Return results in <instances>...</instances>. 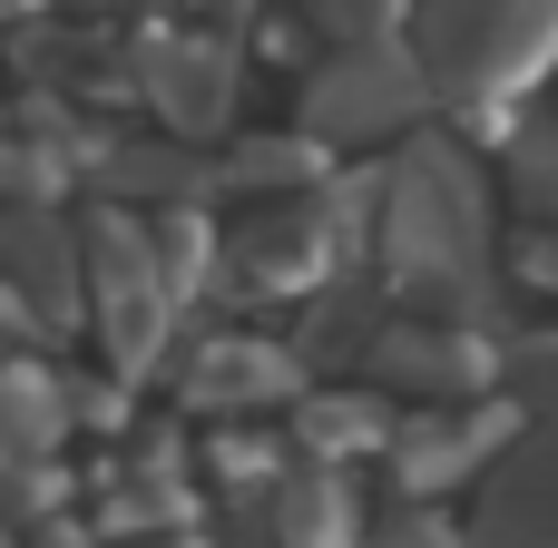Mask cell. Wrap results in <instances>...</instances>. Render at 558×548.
<instances>
[{
  "label": "cell",
  "mask_w": 558,
  "mask_h": 548,
  "mask_svg": "<svg viewBox=\"0 0 558 548\" xmlns=\"http://www.w3.org/2000/svg\"><path fill=\"white\" fill-rule=\"evenodd\" d=\"M383 196H392L383 206V275L432 294L441 324H471L481 314L471 284H490V186L471 176V157L451 137H422V147H402Z\"/></svg>",
  "instance_id": "cell-1"
},
{
  "label": "cell",
  "mask_w": 558,
  "mask_h": 548,
  "mask_svg": "<svg viewBox=\"0 0 558 548\" xmlns=\"http://www.w3.org/2000/svg\"><path fill=\"white\" fill-rule=\"evenodd\" d=\"M422 29V78L432 98L490 118L500 98H520L539 69L558 59V0H412Z\"/></svg>",
  "instance_id": "cell-2"
},
{
  "label": "cell",
  "mask_w": 558,
  "mask_h": 548,
  "mask_svg": "<svg viewBox=\"0 0 558 548\" xmlns=\"http://www.w3.org/2000/svg\"><path fill=\"white\" fill-rule=\"evenodd\" d=\"M422 98H432V78H422V59L402 39H353L304 88V127L314 137H392V127L422 118Z\"/></svg>",
  "instance_id": "cell-3"
},
{
  "label": "cell",
  "mask_w": 558,
  "mask_h": 548,
  "mask_svg": "<svg viewBox=\"0 0 558 548\" xmlns=\"http://www.w3.org/2000/svg\"><path fill=\"white\" fill-rule=\"evenodd\" d=\"M78 275L98 284L88 304H98V333H108L118 373H147V363H157V333H167V314H177V294H167L157 265H147V235H137L128 216H98Z\"/></svg>",
  "instance_id": "cell-4"
},
{
  "label": "cell",
  "mask_w": 558,
  "mask_h": 548,
  "mask_svg": "<svg viewBox=\"0 0 558 548\" xmlns=\"http://www.w3.org/2000/svg\"><path fill=\"white\" fill-rule=\"evenodd\" d=\"M333 245H343V216L324 196H265V216H245L226 255H235V275L255 294H324Z\"/></svg>",
  "instance_id": "cell-5"
},
{
  "label": "cell",
  "mask_w": 558,
  "mask_h": 548,
  "mask_svg": "<svg viewBox=\"0 0 558 548\" xmlns=\"http://www.w3.org/2000/svg\"><path fill=\"white\" fill-rule=\"evenodd\" d=\"M510 431H520V412H500V402H471V412L441 402V412H422V422L392 431V480H402L412 500H432V490H451L461 471H490Z\"/></svg>",
  "instance_id": "cell-6"
},
{
  "label": "cell",
  "mask_w": 558,
  "mask_h": 548,
  "mask_svg": "<svg viewBox=\"0 0 558 548\" xmlns=\"http://www.w3.org/2000/svg\"><path fill=\"white\" fill-rule=\"evenodd\" d=\"M471 548H558V431L530 422V431H520V451L500 441Z\"/></svg>",
  "instance_id": "cell-7"
},
{
  "label": "cell",
  "mask_w": 558,
  "mask_h": 548,
  "mask_svg": "<svg viewBox=\"0 0 558 548\" xmlns=\"http://www.w3.org/2000/svg\"><path fill=\"white\" fill-rule=\"evenodd\" d=\"M353 363H363L373 382L432 392V402H461V392H481V382L500 373V363H481V343H471L461 324H373Z\"/></svg>",
  "instance_id": "cell-8"
},
{
  "label": "cell",
  "mask_w": 558,
  "mask_h": 548,
  "mask_svg": "<svg viewBox=\"0 0 558 548\" xmlns=\"http://www.w3.org/2000/svg\"><path fill=\"white\" fill-rule=\"evenodd\" d=\"M137 78H147V98H157V118H167L177 137H216L226 108H235V49L206 39V29L157 39V49L137 59Z\"/></svg>",
  "instance_id": "cell-9"
},
{
  "label": "cell",
  "mask_w": 558,
  "mask_h": 548,
  "mask_svg": "<svg viewBox=\"0 0 558 548\" xmlns=\"http://www.w3.org/2000/svg\"><path fill=\"white\" fill-rule=\"evenodd\" d=\"M0 275H10V304L29 324H69L78 314V235L49 206H10L0 216Z\"/></svg>",
  "instance_id": "cell-10"
},
{
  "label": "cell",
  "mask_w": 558,
  "mask_h": 548,
  "mask_svg": "<svg viewBox=\"0 0 558 548\" xmlns=\"http://www.w3.org/2000/svg\"><path fill=\"white\" fill-rule=\"evenodd\" d=\"M294 382H304L294 343H245V333H226V343L186 353V373H177V392H186L196 412H245V402H275V392H294Z\"/></svg>",
  "instance_id": "cell-11"
},
{
  "label": "cell",
  "mask_w": 558,
  "mask_h": 548,
  "mask_svg": "<svg viewBox=\"0 0 558 548\" xmlns=\"http://www.w3.org/2000/svg\"><path fill=\"white\" fill-rule=\"evenodd\" d=\"M265 548H353V490L333 461L265 480Z\"/></svg>",
  "instance_id": "cell-12"
},
{
  "label": "cell",
  "mask_w": 558,
  "mask_h": 548,
  "mask_svg": "<svg viewBox=\"0 0 558 548\" xmlns=\"http://www.w3.org/2000/svg\"><path fill=\"white\" fill-rule=\"evenodd\" d=\"M383 431H392V422H383V402H363V392H353V402H333V392L304 402V461H353V451H373Z\"/></svg>",
  "instance_id": "cell-13"
},
{
  "label": "cell",
  "mask_w": 558,
  "mask_h": 548,
  "mask_svg": "<svg viewBox=\"0 0 558 548\" xmlns=\"http://www.w3.org/2000/svg\"><path fill=\"white\" fill-rule=\"evenodd\" d=\"M490 382H510L520 392V422H539V431H558V333H539V343H520Z\"/></svg>",
  "instance_id": "cell-14"
},
{
  "label": "cell",
  "mask_w": 558,
  "mask_h": 548,
  "mask_svg": "<svg viewBox=\"0 0 558 548\" xmlns=\"http://www.w3.org/2000/svg\"><path fill=\"white\" fill-rule=\"evenodd\" d=\"M510 196L558 226V127H520V147H510Z\"/></svg>",
  "instance_id": "cell-15"
},
{
  "label": "cell",
  "mask_w": 558,
  "mask_h": 548,
  "mask_svg": "<svg viewBox=\"0 0 558 548\" xmlns=\"http://www.w3.org/2000/svg\"><path fill=\"white\" fill-rule=\"evenodd\" d=\"M402 20H412V0H314V29H333L343 49L353 39H392Z\"/></svg>",
  "instance_id": "cell-16"
},
{
  "label": "cell",
  "mask_w": 558,
  "mask_h": 548,
  "mask_svg": "<svg viewBox=\"0 0 558 548\" xmlns=\"http://www.w3.org/2000/svg\"><path fill=\"white\" fill-rule=\"evenodd\" d=\"M294 176H314V147H235V167H226V186H294Z\"/></svg>",
  "instance_id": "cell-17"
},
{
  "label": "cell",
  "mask_w": 558,
  "mask_h": 548,
  "mask_svg": "<svg viewBox=\"0 0 558 548\" xmlns=\"http://www.w3.org/2000/svg\"><path fill=\"white\" fill-rule=\"evenodd\" d=\"M373 548H471L451 520H432V510H402V520H383L373 529Z\"/></svg>",
  "instance_id": "cell-18"
},
{
  "label": "cell",
  "mask_w": 558,
  "mask_h": 548,
  "mask_svg": "<svg viewBox=\"0 0 558 548\" xmlns=\"http://www.w3.org/2000/svg\"><path fill=\"white\" fill-rule=\"evenodd\" d=\"M510 265H520V275H530L539 294H558V226H549V235H530V245H520Z\"/></svg>",
  "instance_id": "cell-19"
},
{
  "label": "cell",
  "mask_w": 558,
  "mask_h": 548,
  "mask_svg": "<svg viewBox=\"0 0 558 548\" xmlns=\"http://www.w3.org/2000/svg\"><path fill=\"white\" fill-rule=\"evenodd\" d=\"M167 10H186V20H206V10H245V0H167Z\"/></svg>",
  "instance_id": "cell-20"
},
{
  "label": "cell",
  "mask_w": 558,
  "mask_h": 548,
  "mask_svg": "<svg viewBox=\"0 0 558 548\" xmlns=\"http://www.w3.org/2000/svg\"><path fill=\"white\" fill-rule=\"evenodd\" d=\"M0 548H10V529H0Z\"/></svg>",
  "instance_id": "cell-21"
}]
</instances>
